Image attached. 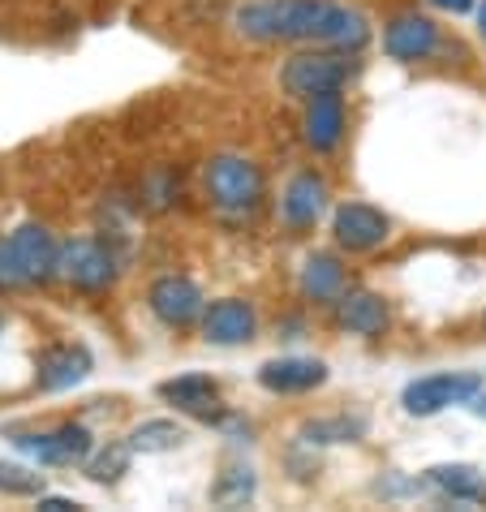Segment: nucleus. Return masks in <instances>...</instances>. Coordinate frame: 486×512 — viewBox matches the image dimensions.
I'll return each mask as SVG.
<instances>
[{
    "label": "nucleus",
    "mask_w": 486,
    "mask_h": 512,
    "mask_svg": "<svg viewBox=\"0 0 486 512\" xmlns=\"http://www.w3.org/2000/svg\"><path fill=\"white\" fill-rule=\"evenodd\" d=\"M332 0H246L233 9V31L250 44H319Z\"/></svg>",
    "instance_id": "nucleus-1"
},
{
    "label": "nucleus",
    "mask_w": 486,
    "mask_h": 512,
    "mask_svg": "<svg viewBox=\"0 0 486 512\" xmlns=\"http://www.w3.org/2000/svg\"><path fill=\"white\" fill-rule=\"evenodd\" d=\"M357 52H340V48H327V44H314L293 52L289 61L280 65V87L289 99L306 104L314 95H327V91H345L349 82L357 78Z\"/></svg>",
    "instance_id": "nucleus-2"
},
{
    "label": "nucleus",
    "mask_w": 486,
    "mask_h": 512,
    "mask_svg": "<svg viewBox=\"0 0 486 512\" xmlns=\"http://www.w3.org/2000/svg\"><path fill=\"white\" fill-rule=\"evenodd\" d=\"M203 190H207V203L224 211V216H250L267 194V177L250 155L224 151L203 164Z\"/></svg>",
    "instance_id": "nucleus-3"
},
{
    "label": "nucleus",
    "mask_w": 486,
    "mask_h": 512,
    "mask_svg": "<svg viewBox=\"0 0 486 512\" xmlns=\"http://www.w3.org/2000/svg\"><path fill=\"white\" fill-rule=\"evenodd\" d=\"M121 259L104 237H69L61 241V263H56V280H65L69 289L99 297L117 284Z\"/></svg>",
    "instance_id": "nucleus-4"
},
{
    "label": "nucleus",
    "mask_w": 486,
    "mask_h": 512,
    "mask_svg": "<svg viewBox=\"0 0 486 512\" xmlns=\"http://www.w3.org/2000/svg\"><path fill=\"white\" fill-rule=\"evenodd\" d=\"M486 388L482 375H465V371H439V375H422L405 383L400 392V405H405L409 418H435L452 405H469L474 396Z\"/></svg>",
    "instance_id": "nucleus-5"
},
{
    "label": "nucleus",
    "mask_w": 486,
    "mask_h": 512,
    "mask_svg": "<svg viewBox=\"0 0 486 512\" xmlns=\"http://www.w3.org/2000/svg\"><path fill=\"white\" fill-rule=\"evenodd\" d=\"M9 444L26 452L35 465H87L95 435L82 422H61L52 431H9Z\"/></svg>",
    "instance_id": "nucleus-6"
},
{
    "label": "nucleus",
    "mask_w": 486,
    "mask_h": 512,
    "mask_svg": "<svg viewBox=\"0 0 486 512\" xmlns=\"http://www.w3.org/2000/svg\"><path fill=\"white\" fill-rule=\"evenodd\" d=\"M147 306H151V315L168 327V332H190V327L203 319L207 297H203V289H198V280L181 276V272H168L160 280H151Z\"/></svg>",
    "instance_id": "nucleus-7"
},
{
    "label": "nucleus",
    "mask_w": 486,
    "mask_h": 512,
    "mask_svg": "<svg viewBox=\"0 0 486 512\" xmlns=\"http://www.w3.org/2000/svg\"><path fill=\"white\" fill-rule=\"evenodd\" d=\"M332 237H336V246L349 254H375L383 241L392 237V216L353 198V203H340L332 211Z\"/></svg>",
    "instance_id": "nucleus-8"
},
{
    "label": "nucleus",
    "mask_w": 486,
    "mask_h": 512,
    "mask_svg": "<svg viewBox=\"0 0 486 512\" xmlns=\"http://www.w3.org/2000/svg\"><path fill=\"white\" fill-rule=\"evenodd\" d=\"M383 52L400 65H418V61H431V56L443 52V35L426 13L409 9V13H396V18L383 26Z\"/></svg>",
    "instance_id": "nucleus-9"
},
{
    "label": "nucleus",
    "mask_w": 486,
    "mask_h": 512,
    "mask_svg": "<svg viewBox=\"0 0 486 512\" xmlns=\"http://www.w3.org/2000/svg\"><path fill=\"white\" fill-rule=\"evenodd\" d=\"M198 327H203L207 345L237 349V345H250V340L259 336V310H254L246 297H220V302H207Z\"/></svg>",
    "instance_id": "nucleus-10"
},
{
    "label": "nucleus",
    "mask_w": 486,
    "mask_h": 512,
    "mask_svg": "<svg viewBox=\"0 0 486 512\" xmlns=\"http://www.w3.org/2000/svg\"><path fill=\"white\" fill-rule=\"evenodd\" d=\"M13 241V259L22 267V280L26 284H48L56 280V263H61V241L48 224L39 220H22L18 229L9 233Z\"/></svg>",
    "instance_id": "nucleus-11"
},
{
    "label": "nucleus",
    "mask_w": 486,
    "mask_h": 512,
    "mask_svg": "<svg viewBox=\"0 0 486 512\" xmlns=\"http://www.w3.org/2000/svg\"><path fill=\"white\" fill-rule=\"evenodd\" d=\"M160 401L164 405H173L177 414H190L198 422H211V426H220L224 414H228V405L220 401V383L211 379V375H177V379H164L160 388Z\"/></svg>",
    "instance_id": "nucleus-12"
},
{
    "label": "nucleus",
    "mask_w": 486,
    "mask_h": 512,
    "mask_svg": "<svg viewBox=\"0 0 486 512\" xmlns=\"http://www.w3.org/2000/svg\"><path fill=\"white\" fill-rule=\"evenodd\" d=\"M327 198H332V190H327V177L323 173H314V168L293 173L289 186H284V194H280V220H284V229H293V233L314 229V224L323 220V211H327Z\"/></svg>",
    "instance_id": "nucleus-13"
},
{
    "label": "nucleus",
    "mask_w": 486,
    "mask_h": 512,
    "mask_svg": "<svg viewBox=\"0 0 486 512\" xmlns=\"http://www.w3.org/2000/svg\"><path fill=\"white\" fill-rule=\"evenodd\" d=\"M91 371H95V358H91L87 345L56 340V345L39 349V358H35V388L39 392H65V388H78Z\"/></svg>",
    "instance_id": "nucleus-14"
},
{
    "label": "nucleus",
    "mask_w": 486,
    "mask_h": 512,
    "mask_svg": "<svg viewBox=\"0 0 486 512\" xmlns=\"http://www.w3.org/2000/svg\"><path fill=\"white\" fill-rule=\"evenodd\" d=\"M345 125H349V112H345V95L340 91L314 95L302 104V138L314 155H332L345 142Z\"/></svg>",
    "instance_id": "nucleus-15"
},
{
    "label": "nucleus",
    "mask_w": 486,
    "mask_h": 512,
    "mask_svg": "<svg viewBox=\"0 0 486 512\" xmlns=\"http://www.w3.org/2000/svg\"><path fill=\"white\" fill-rule=\"evenodd\" d=\"M327 362L323 358H302V353H289V358H271L259 366V388L271 396H306L314 388L327 383Z\"/></svg>",
    "instance_id": "nucleus-16"
},
{
    "label": "nucleus",
    "mask_w": 486,
    "mask_h": 512,
    "mask_svg": "<svg viewBox=\"0 0 486 512\" xmlns=\"http://www.w3.org/2000/svg\"><path fill=\"white\" fill-rule=\"evenodd\" d=\"M332 319H336L340 332L375 340V336L388 332L392 310H388V302H383L379 293H370V289H345L332 302Z\"/></svg>",
    "instance_id": "nucleus-17"
},
{
    "label": "nucleus",
    "mask_w": 486,
    "mask_h": 512,
    "mask_svg": "<svg viewBox=\"0 0 486 512\" xmlns=\"http://www.w3.org/2000/svg\"><path fill=\"white\" fill-rule=\"evenodd\" d=\"M422 487L435 491L443 504H486V474L469 461L431 465L422 474Z\"/></svg>",
    "instance_id": "nucleus-18"
},
{
    "label": "nucleus",
    "mask_w": 486,
    "mask_h": 512,
    "mask_svg": "<svg viewBox=\"0 0 486 512\" xmlns=\"http://www.w3.org/2000/svg\"><path fill=\"white\" fill-rule=\"evenodd\" d=\"M349 289V272L340 263V254L332 250H314L302 259V272H297V293L314 306H332L340 293Z\"/></svg>",
    "instance_id": "nucleus-19"
},
{
    "label": "nucleus",
    "mask_w": 486,
    "mask_h": 512,
    "mask_svg": "<svg viewBox=\"0 0 486 512\" xmlns=\"http://www.w3.org/2000/svg\"><path fill=\"white\" fill-rule=\"evenodd\" d=\"M370 18L362 9H353V5H336L332 0V9H327V18L319 26V44L327 48H340V52H362L370 44Z\"/></svg>",
    "instance_id": "nucleus-20"
},
{
    "label": "nucleus",
    "mask_w": 486,
    "mask_h": 512,
    "mask_svg": "<svg viewBox=\"0 0 486 512\" xmlns=\"http://www.w3.org/2000/svg\"><path fill=\"white\" fill-rule=\"evenodd\" d=\"M370 431V418L366 414H336V418H314V422H302V439L306 448H323V444H357Z\"/></svg>",
    "instance_id": "nucleus-21"
},
{
    "label": "nucleus",
    "mask_w": 486,
    "mask_h": 512,
    "mask_svg": "<svg viewBox=\"0 0 486 512\" xmlns=\"http://www.w3.org/2000/svg\"><path fill=\"white\" fill-rule=\"evenodd\" d=\"M125 439H130V448L142 452V457H164V452H177L185 439H190V431L173 418H147V422H138Z\"/></svg>",
    "instance_id": "nucleus-22"
},
{
    "label": "nucleus",
    "mask_w": 486,
    "mask_h": 512,
    "mask_svg": "<svg viewBox=\"0 0 486 512\" xmlns=\"http://www.w3.org/2000/svg\"><path fill=\"white\" fill-rule=\"evenodd\" d=\"M134 457H138V452L130 448V439H112V444H104V448L91 452L87 465H82V474H87L95 487H117V482L130 474Z\"/></svg>",
    "instance_id": "nucleus-23"
},
{
    "label": "nucleus",
    "mask_w": 486,
    "mask_h": 512,
    "mask_svg": "<svg viewBox=\"0 0 486 512\" xmlns=\"http://www.w3.org/2000/svg\"><path fill=\"white\" fill-rule=\"evenodd\" d=\"M254 487H259V478H254L250 465H228L224 478L211 487V500L220 508H246L254 500Z\"/></svg>",
    "instance_id": "nucleus-24"
},
{
    "label": "nucleus",
    "mask_w": 486,
    "mask_h": 512,
    "mask_svg": "<svg viewBox=\"0 0 486 512\" xmlns=\"http://www.w3.org/2000/svg\"><path fill=\"white\" fill-rule=\"evenodd\" d=\"M0 495H44V474L31 465H18V461H0Z\"/></svg>",
    "instance_id": "nucleus-25"
},
{
    "label": "nucleus",
    "mask_w": 486,
    "mask_h": 512,
    "mask_svg": "<svg viewBox=\"0 0 486 512\" xmlns=\"http://www.w3.org/2000/svg\"><path fill=\"white\" fill-rule=\"evenodd\" d=\"M0 289H26L22 267H18V259H13V241L5 233H0Z\"/></svg>",
    "instance_id": "nucleus-26"
},
{
    "label": "nucleus",
    "mask_w": 486,
    "mask_h": 512,
    "mask_svg": "<svg viewBox=\"0 0 486 512\" xmlns=\"http://www.w3.org/2000/svg\"><path fill=\"white\" fill-rule=\"evenodd\" d=\"M431 9L439 13H452V18H461V13H474L478 9V0H426Z\"/></svg>",
    "instance_id": "nucleus-27"
},
{
    "label": "nucleus",
    "mask_w": 486,
    "mask_h": 512,
    "mask_svg": "<svg viewBox=\"0 0 486 512\" xmlns=\"http://www.w3.org/2000/svg\"><path fill=\"white\" fill-rule=\"evenodd\" d=\"M39 508H44V512H69V508H82V504L65 500V495H39Z\"/></svg>",
    "instance_id": "nucleus-28"
},
{
    "label": "nucleus",
    "mask_w": 486,
    "mask_h": 512,
    "mask_svg": "<svg viewBox=\"0 0 486 512\" xmlns=\"http://www.w3.org/2000/svg\"><path fill=\"white\" fill-rule=\"evenodd\" d=\"M469 409H474V414H478V418H486V388H482V392L474 396V401H469Z\"/></svg>",
    "instance_id": "nucleus-29"
},
{
    "label": "nucleus",
    "mask_w": 486,
    "mask_h": 512,
    "mask_svg": "<svg viewBox=\"0 0 486 512\" xmlns=\"http://www.w3.org/2000/svg\"><path fill=\"white\" fill-rule=\"evenodd\" d=\"M474 13H478V35L486 39V0H478V9H474Z\"/></svg>",
    "instance_id": "nucleus-30"
},
{
    "label": "nucleus",
    "mask_w": 486,
    "mask_h": 512,
    "mask_svg": "<svg viewBox=\"0 0 486 512\" xmlns=\"http://www.w3.org/2000/svg\"><path fill=\"white\" fill-rule=\"evenodd\" d=\"M0 332H5V315H0Z\"/></svg>",
    "instance_id": "nucleus-31"
},
{
    "label": "nucleus",
    "mask_w": 486,
    "mask_h": 512,
    "mask_svg": "<svg viewBox=\"0 0 486 512\" xmlns=\"http://www.w3.org/2000/svg\"><path fill=\"white\" fill-rule=\"evenodd\" d=\"M482 327H486V315H482Z\"/></svg>",
    "instance_id": "nucleus-32"
}]
</instances>
